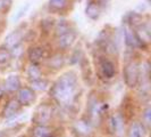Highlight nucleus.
Segmentation results:
<instances>
[{
	"label": "nucleus",
	"mask_w": 151,
	"mask_h": 137,
	"mask_svg": "<svg viewBox=\"0 0 151 137\" xmlns=\"http://www.w3.org/2000/svg\"><path fill=\"white\" fill-rule=\"evenodd\" d=\"M108 127H109V131L111 134H114L115 136L121 137L123 135V130H124V120H123L121 114L111 115L108 120Z\"/></svg>",
	"instance_id": "nucleus-4"
},
{
	"label": "nucleus",
	"mask_w": 151,
	"mask_h": 137,
	"mask_svg": "<svg viewBox=\"0 0 151 137\" xmlns=\"http://www.w3.org/2000/svg\"><path fill=\"white\" fill-rule=\"evenodd\" d=\"M51 115H52L51 107L47 104H41L35 111V114L33 117V121L35 125H47L50 121Z\"/></svg>",
	"instance_id": "nucleus-3"
},
{
	"label": "nucleus",
	"mask_w": 151,
	"mask_h": 137,
	"mask_svg": "<svg viewBox=\"0 0 151 137\" xmlns=\"http://www.w3.org/2000/svg\"><path fill=\"white\" fill-rule=\"evenodd\" d=\"M27 76L30 78L32 81H35L39 79H42V72L41 70L39 68V66L37 64H31L29 68H27Z\"/></svg>",
	"instance_id": "nucleus-18"
},
{
	"label": "nucleus",
	"mask_w": 151,
	"mask_h": 137,
	"mask_svg": "<svg viewBox=\"0 0 151 137\" xmlns=\"http://www.w3.org/2000/svg\"><path fill=\"white\" fill-rule=\"evenodd\" d=\"M21 110V104L16 99H10L7 103V105L4 110V117L5 118H12L19 112Z\"/></svg>",
	"instance_id": "nucleus-10"
},
{
	"label": "nucleus",
	"mask_w": 151,
	"mask_h": 137,
	"mask_svg": "<svg viewBox=\"0 0 151 137\" xmlns=\"http://www.w3.org/2000/svg\"><path fill=\"white\" fill-rule=\"evenodd\" d=\"M21 87V81L17 76H9L5 81L4 90L7 91H16Z\"/></svg>",
	"instance_id": "nucleus-15"
},
{
	"label": "nucleus",
	"mask_w": 151,
	"mask_h": 137,
	"mask_svg": "<svg viewBox=\"0 0 151 137\" xmlns=\"http://www.w3.org/2000/svg\"><path fill=\"white\" fill-rule=\"evenodd\" d=\"M68 31H70V25H69V23L67 21H60V22L56 23V25H55V32H56V34L59 37L61 34H64V33H66Z\"/></svg>",
	"instance_id": "nucleus-20"
},
{
	"label": "nucleus",
	"mask_w": 151,
	"mask_h": 137,
	"mask_svg": "<svg viewBox=\"0 0 151 137\" xmlns=\"http://www.w3.org/2000/svg\"><path fill=\"white\" fill-rule=\"evenodd\" d=\"M94 1H96V2H98L99 5H100V6L102 7V6L107 5V4H108V2L110 1V0H94Z\"/></svg>",
	"instance_id": "nucleus-25"
},
{
	"label": "nucleus",
	"mask_w": 151,
	"mask_h": 137,
	"mask_svg": "<svg viewBox=\"0 0 151 137\" xmlns=\"http://www.w3.org/2000/svg\"><path fill=\"white\" fill-rule=\"evenodd\" d=\"M29 60L33 64H37L40 61H42V58L45 57V50L41 47H32L29 50Z\"/></svg>",
	"instance_id": "nucleus-13"
},
{
	"label": "nucleus",
	"mask_w": 151,
	"mask_h": 137,
	"mask_svg": "<svg viewBox=\"0 0 151 137\" xmlns=\"http://www.w3.org/2000/svg\"><path fill=\"white\" fill-rule=\"evenodd\" d=\"M136 37L141 44H148L150 40V29L148 24H140L137 32H135Z\"/></svg>",
	"instance_id": "nucleus-11"
},
{
	"label": "nucleus",
	"mask_w": 151,
	"mask_h": 137,
	"mask_svg": "<svg viewBox=\"0 0 151 137\" xmlns=\"http://www.w3.org/2000/svg\"><path fill=\"white\" fill-rule=\"evenodd\" d=\"M69 5V0H49V7L52 12H61Z\"/></svg>",
	"instance_id": "nucleus-17"
},
{
	"label": "nucleus",
	"mask_w": 151,
	"mask_h": 137,
	"mask_svg": "<svg viewBox=\"0 0 151 137\" xmlns=\"http://www.w3.org/2000/svg\"><path fill=\"white\" fill-rule=\"evenodd\" d=\"M33 137H51L52 130L47 125H35V127L32 130Z\"/></svg>",
	"instance_id": "nucleus-14"
},
{
	"label": "nucleus",
	"mask_w": 151,
	"mask_h": 137,
	"mask_svg": "<svg viewBox=\"0 0 151 137\" xmlns=\"http://www.w3.org/2000/svg\"><path fill=\"white\" fill-rule=\"evenodd\" d=\"M123 76H124V81L125 84L129 86V88H134L139 84L140 80V68L135 62H129L125 65L124 71H123Z\"/></svg>",
	"instance_id": "nucleus-2"
},
{
	"label": "nucleus",
	"mask_w": 151,
	"mask_h": 137,
	"mask_svg": "<svg viewBox=\"0 0 151 137\" xmlns=\"http://www.w3.org/2000/svg\"><path fill=\"white\" fill-rule=\"evenodd\" d=\"M145 129H144L143 123L134 122L131 125L129 130V137H144Z\"/></svg>",
	"instance_id": "nucleus-16"
},
{
	"label": "nucleus",
	"mask_w": 151,
	"mask_h": 137,
	"mask_svg": "<svg viewBox=\"0 0 151 137\" xmlns=\"http://www.w3.org/2000/svg\"><path fill=\"white\" fill-rule=\"evenodd\" d=\"M64 62H65L64 56L60 55V54H56V55H53L52 57L49 60L48 65L51 68H53V70H58V68H60L64 65Z\"/></svg>",
	"instance_id": "nucleus-19"
},
{
	"label": "nucleus",
	"mask_w": 151,
	"mask_h": 137,
	"mask_svg": "<svg viewBox=\"0 0 151 137\" xmlns=\"http://www.w3.org/2000/svg\"><path fill=\"white\" fill-rule=\"evenodd\" d=\"M85 14L91 20H97L101 14V6L94 0H89L88 6L85 8Z\"/></svg>",
	"instance_id": "nucleus-8"
},
{
	"label": "nucleus",
	"mask_w": 151,
	"mask_h": 137,
	"mask_svg": "<svg viewBox=\"0 0 151 137\" xmlns=\"http://www.w3.org/2000/svg\"><path fill=\"white\" fill-rule=\"evenodd\" d=\"M10 60H12V52L6 47H1L0 48V65L6 64Z\"/></svg>",
	"instance_id": "nucleus-21"
},
{
	"label": "nucleus",
	"mask_w": 151,
	"mask_h": 137,
	"mask_svg": "<svg viewBox=\"0 0 151 137\" xmlns=\"http://www.w3.org/2000/svg\"><path fill=\"white\" fill-rule=\"evenodd\" d=\"M35 99L33 89L31 88H19L17 94V102L21 104V106H29Z\"/></svg>",
	"instance_id": "nucleus-5"
},
{
	"label": "nucleus",
	"mask_w": 151,
	"mask_h": 137,
	"mask_svg": "<svg viewBox=\"0 0 151 137\" xmlns=\"http://www.w3.org/2000/svg\"><path fill=\"white\" fill-rule=\"evenodd\" d=\"M22 33L19 31H14L12 32L10 34H8L7 38L5 39V47L8 49H13L17 46L21 45V41H22Z\"/></svg>",
	"instance_id": "nucleus-7"
},
{
	"label": "nucleus",
	"mask_w": 151,
	"mask_h": 137,
	"mask_svg": "<svg viewBox=\"0 0 151 137\" xmlns=\"http://www.w3.org/2000/svg\"><path fill=\"white\" fill-rule=\"evenodd\" d=\"M12 5V0H0V12L7 9Z\"/></svg>",
	"instance_id": "nucleus-23"
},
{
	"label": "nucleus",
	"mask_w": 151,
	"mask_h": 137,
	"mask_svg": "<svg viewBox=\"0 0 151 137\" xmlns=\"http://www.w3.org/2000/svg\"><path fill=\"white\" fill-rule=\"evenodd\" d=\"M125 41H126L127 46L132 47V48L142 46V44L139 41V39L136 37L135 32L131 28H125Z\"/></svg>",
	"instance_id": "nucleus-12"
},
{
	"label": "nucleus",
	"mask_w": 151,
	"mask_h": 137,
	"mask_svg": "<svg viewBox=\"0 0 151 137\" xmlns=\"http://www.w3.org/2000/svg\"><path fill=\"white\" fill-rule=\"evenodd\" d=\"M45 87H48V81H45L43 79H39L32 82V88L33 89H38V90H43Z\"/></svg>",
	"instance_id": "nucleus-22"
},
{
	"label": "nucleus",
	"mask_w": 151,
	"mask_h": 137,
	"mask_svg": "<svg viewBox=\"0 0 151 137\" xmlns=\"http://www.w3.org/2000/svg\"><path fill=\"white\" fill-rule=\"evenodd\" d=\"M76 39V33L73 32V31H68L66 33L61 34L58 37V47L59 48H63V49H66V48H69L70 46L74 44Z\"/></svg>",
	"instance_id": "nucleus-6"
},
{
	"label": "nucleus",
	"mask_w": 151,
	"mask_h": 137,
	"mask_svg": "<svg viewBox=\"0 0 151 137\" xmlns=\"http://www.w3.org/2000/svg\"><path fill=\"white\" fill-rule=\"evenodd\" d=\"M100 70L102 72V74L107 79H111L115 73H116V68L114 65L113 62H110L109 60H104L100 63Z\"/></svg>",
	"instance_id": "nucleus-9"
},
{
	"label": "nucleus",
	"mask_w": 151,
	"mask_h": 137,
	"mask_svg": "<svg viewBox=\"0 0 151 137\" xmlns=\"http://www.w3.org/2000/svg\"><path fill=\"white\" fill-rule=\"evenodd\" d=\"M143 119H144V121H145V123H147V125H149V122H150V109H149V107L144 111Z\"/></svg>",
	"instance_id": "nucleus-24"
},
{
	"label": "nucleus",
	"mask_w": 151,
	"mask_h": 137,
	"mask_svg": "<svg viewBox=\"0 0 151 137\" xmlns=\"http://www.w3.org/2000/svg\"><path fill=\"white\" fill-rule=\"evenodd\" d=\"M76 89H77V80L76 76L72 72L64 73L63 76L52 85L50 88V95L52 98L61 105L72 104L75 98Z\"/></svg>",
	"instance_id": "nucleus-1"
}]
</instances>
